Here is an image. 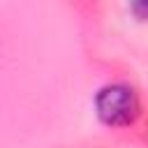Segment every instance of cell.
Masks as SVG:
<instances>
[{"label":"cell","instance_id":"1","mask_svg":"<svg viewBox=\"0 0 148 148\" xmlns=\"http://www.w3.org/2000/svg\"><path fill=\"white\" fill-rule=\"evenodd\" d=\"M97 116L104 125L111 127H125L132 125L139 116V97L134 88L125 83H111L104 86L95 97Z\"/></svg>","mask_w":148,"mask_h":148},{"label":"cell","instance_id":"2","mask_svg":"<svg viewBox=\"0 0 148 148\" xmlns=\"http://www.w3.org/2000/svg\"><path fill=\"white\" fill-rule=\"evenodd\" d=\"M130 9L139 21H148V0H130Z\"/></svg>","mask_w":148,"mask_h":148}]
</instances>
